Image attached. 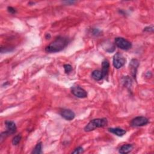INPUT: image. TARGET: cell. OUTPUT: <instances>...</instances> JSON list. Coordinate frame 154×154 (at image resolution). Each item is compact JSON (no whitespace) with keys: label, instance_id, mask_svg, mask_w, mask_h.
Returning <instances> with one entry per match:
<instances>
[{"label":"cell","instance_id":"obj_1","mask_svg":"<svg viewBox=\"0 0 154 154\" xmlns=\"http://www.w3.org/2000/svg\"><path fill=\"white\" fill-rule=\"evenodd\" d=\"M69 38L65 37L59 36L45 48V51L49 53H54L63 50L69 44Z\"/></svg>","mask_w":154,"mask_h":154},{"label":"cell","instance_id":"obj_2","mask_svg":"<svg viewBox=\"0 0 154 154\" xmlns=\"http://www.w3.org/2000/svg\"><path fill=\"white\" fill-rule=\"evenodd\" d=\"M108 121L106 118L95 119L92 120L84 128L86 132H90L99 128H102L107 126Z\"/></svg>","mask_w":154,"mask_h":154},{"label":"cell","instance_id":"obj_3","mask_svg":"<svg viewBox=\"0 0 154 154\" xmlns=\"http://www.w3.org/2000/svg\"><path fill=\"white\" fill-rule=\"evenodd\" d=\"M115 45L122 50H129L132 47L131 43L123 37H116L114 40Z\"/></svg>","mask_w":154,"mask_h":154},{"label":"cell","instance_id":"obj_4","mask_svg":"<svg viewBox=\"0 0 154 154\" xmlns=\"http://www.w3.org/2000/svg\"><path fill=\"white\" fill-rule=\"evenodd\" d=\"M126 60L125 59L124 56L121 54V53H116L114 54L113 57V66L116 69H121L122 68L125 63Z\"/></svg>","mask_w":154,"mask_h":154},{"label":"cell","instance_id":"obj_5","mask_svg":"<svg viewBox=\"0 0 154 154\" xmlns=\"http://www.w3.org/2000/svg\"><path fill=\"white\" fill-rule=\"evenodd\" d=\"M71 92L77 98H85L87 97V92L84 89L78 86H73L71 88Z\"/></svg>","mask_w":154,"mask_h":154},{"label":"cell","instance_id":"obj_6","mask_svg":"<svg viewBox=\"0 0 154 154\" xmlns=\"http://www.w3.org/2000/svg\"><path fill=\"white\" fill-rule=\"evenodd\" d=\"M149 123L147 118L144 116H138L133 119L131 122V125L134 127H140L146 125Z\"/></svg>","mask_w":154,"mask_h":154},{"label":"cell","instance_id":"obj_7","mask_svg":"<svg viewBox=\"0 0 154 154\" xmlns=\"http://www.w3.org/2000/svg\"><path fill=\"white\" fill-rule=\"evenodd\" d=\"M62 117L66 121H72L75 117V114L73 111L69 109H63L60 112Z\"/></svg>","mask_w":154,"mask_h":154},{"label":"cell","instance_id":"obj_8","mask_svg":"<svg viewBox=\"0 0 154 154\" xmlns=\"http://www.w3.org/2000/svg\"><path fill=\"white\" fill-rule=\"evenodd\" d=\"M5 125L7 128V132L9 135H12L15 134L16 132L17 128L16 126V124L14 122L11 121H6L5 122Z\"/></svg>","mask_w":154,"mask_h":154},{"label":"cell","instance_id":"obj_9","mask_svg":"<svg viewBox=\"0 0 154 154\" xmlns=\"http://www.w3.org/2000/svg\"><path fill=\"white\" fill-rule=\"evenodd\" d=\"M139 66V62L137 59H132L131 61V63L129 64V68H130L132 75L134 78H136V73H137Z\"/></svg>","mask_w":154,"mask_h":154},{"label":"cell","instance_id":"obj_10","mask_svg":"<svg viewBox=\"0 0 154 154\" xmlns=\"http://www.w3.org/2000/svg\"><path fill=\"white\" fill-rule=\"evenodd\" d=\"M108 131L110 132L111 133H113L115 135H116L117 136H119V137H122L126 132V131L125 129H123L120 128H109Z\"/></svg>","mask_w":154,"mask_h":154},{"label":"cell","instance_id":"obj_11","mask_svg":"<svg viewBox=\"0 0 154 154\" xmlns=\"http://www.w3.org/2000/svg\"><path fill=\"white\" fill-rule=\"evenodd\" d=\"M110 69V63L107 60H104L102 63V73L103 74L104 78L107 76Z\"/></svg>","mask_w":154,"mask_h":154},{"label":"cell","instance_id":"obj_12","mask_svg":"<svg viewBox=\"0 0 154 154\" xmlns=\"http://www.w3.org/2000/svg\"><path fill=\"white\" fill-rule=\"evenodd\" d=\"M133 149V146L131 144H126L122 146L119 150L120 153L126 154L129 153Z\"/></svg>","mask_w":154,"mask_h":154},{"label":"cell","instance_id":"obj_13","mask_svg":"<svg viewBox=\"0 0 154 154\" xmlns=\"http://www.w3.org/2000/svg\"><path fill=\"white\" fill-rule=\"evenodd\" d=\"M92 78L96 81H100L104 78V76L102 72L99 70H94L92 73Z\"/></svg>","mask_w":154,"mask_h":154},{"label":"cell","instance_id":"obj_14","mask_svg":"<svg viewBox=\"0 0 154 154\" xmlns=\"http://www.w3.org/2000/svg\"><path fill=\"white\" fill-rule=\"evenodd\" d=\"M42 143L39 142L36 145L35 147L34 148V149L31 153H34V154H40L42 152Z\"/></svg>","mask_w":154,"mask_h":154},{"label":"cell","instance_id":"obj_15","mask_svg":"<svg viewBox=\"0 0 154 154\" xmlns=\"http://www.w3.org/2000/svg\"><path fill=\"white\" fill-rule=\"evenodd\" d=\"M22 139V136L21 134H19V135H17V136H15L13 138V140H12V144L15 146H16L19 144V143L21 142Z\"/></svg>","mask_w":154,"mask_h":154},{"label":"cell","instance_id":"obj_16","mask_svg":"<svg viewBox=\"0 0 154 154\" xmlns=\"http://www.w3.org/2000/svg\"><path fill=\"white\" fill-rule=\"evenodd\" d=\"M84 152V149L82 147L79 146L78 147H76V149H74V150L72 152V153H82Z\"/></svg>","mask_w":154,"mask_h":154},{"label":"cell","instance_id":"obj_17","mask_svg":"<svg viewBox=\"0 0 154 154\" xmlns=\"http://www.w3.org/2000/svg\"><path fill=\"white\" fill-rule=\"evenodd\" d=\"M64 69H65V71L66 73H69L72 70V67L71 65H69V64H66V65H64Z\"/></svg>","mask_w":154,"mask_h":154},{"label":"cell","instance_id":"obj_18","mask_svg":"<svg viewBox=\"0 0 154 154\" xmlns=\"http://www.w3.org/2000/svg\"><path fill=\"white\" fill-rule=\"evenodd\" d=\"M153 30H154L153 26V25H150V26L146 27V28H145L144 30H143V31H145V32H149V33H152V32L153 31Z\"/></svg>","mask_w":154,"mask_h":154},{"label":"cell","instance_id":"obj_19","mask_svg":"<svg viewBox=\"0 0 154 154\" xmlns=\"http://www.w3.org/2000/svg\"><path fill=\"white\" fill-rule=\"evenodd\" d=\"M101 30H100L98 28H94L93 30H92V33L93 35L94 36H99L101 34Z\"/></svg>","mask_w":154,"mask_h":154},{"label":"cell","instance_id":"obj_20","mask_svg":"<svg viewBox=\"0 0 154 154\" xmlns=\"http://www.w3.org/2000/svg\"><path fill=\"white\" fill-rule=\"evenodd\" d=\"M7 10L11 14H15L16 13V9H14L13 7H7Z\"/></svg>","mask_w":154,"mask_h":154},{"label":"cell","instance_id":"obj_21","mask_svg":"<svg viewBox=\"0 0 154 154\" xmlns=\"http://www.w3.org/2000/svg\"><path fill=\"white\" fill-rule=\"evenodd\" d=\"M45 38H46V39H48V38H51V35H50V34L47 33V34H46V36H45Z\"/></svg>","mask_w":154,"mask_h":154}]
</instances>
